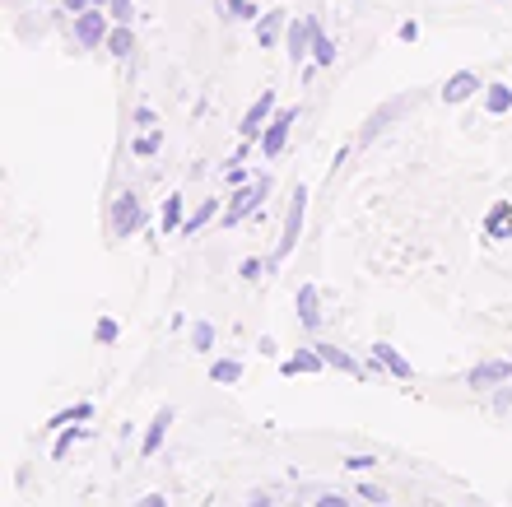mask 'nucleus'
<instances>
[{"label": "nucleus", "mask_w": 512, "mask_h": 507, "mask_svg": "<svg viewBox=\"0 0 512 507\" xmlns=\"http://www.w3.org/2000/svg\"><path fill=\"white\" fill-rule=\"evenodd\" d=\"M317 507H350V498H340V494H322V498H317Z\"/></svg>", "instance_id": "2f4dec72"}, {"label": "nucleus", "mask_w": 512, "mask_h": 507, "mask_svg": "<svg viewBox=\"0 0 512 507\" xmlns=\"http://www.w3.org/2000/svg\"><path fill=\"white\" fill-rule=\"evenodd\" d=\"M322 349V359H326V368H336V373H350V377H359V363L345 354V349H336V345H317Z\"/></svg>", "instance_id": "6ab92c4d"}, {"label": "nucleus", "mask_w": 512, "mask_h": 507, "mask_svg": "<svg viewBox=\"0 0 512 507\" xmlns=\"http://www.w3.org/2000/svg\"><path fill=\"white\" fill-rule=\"evenodd\" d=\"M108 19H112V14H103L98 5L80 10V14H75V42H80V47H89V52H94V47H103V42H108V33H112Z\"/></svg>", "instance_id": "7ed1b4c3"}, {"label": "nucleus", "mask_w": 512, "mask_h": 507, "mask_svg": "<svg viewBox=\"0 0 512 507\" xmlns=\"http://www.w3.org/2000/svg\"><path fill=\"white\" fill-rule=\"evenodd\" d=\"M210 382H219V387H233V382H243V363H238V359L210 363Z\"/></svg>", "instance_id": "a211bd4d"}, {"label": "nucleus", "mask_w": 512, "mask_h": 507, "mask_svg": "<svg viewBox=\"0 0 512 507\" xmlns=\"http://www.w3.org/2000/svg\"><path fill=\"white\" fill-rule=\"evenodd\" d=\"M312 19H294V24H289V33H284V42H289V61H303V56H312Z\"/></svg>", "instance_id": "9d476101"}, {"label": "nucleus", "mask_w": 512, "mask_h": 507, "mask_svg": "<svg viewBox=\"0 0 512 507\" xmlns=\"http://www.w3.org/2000/svg\"><path fill=\"white\" fill-rule=\"evenodd\" d=\"M168 428H173V410L163 405V410L154 414V419H149L145 438H140V452H145V456H154V452H159V447H163V438H168Z\"/></svg>", "instance_id": "9b49d317"}, {"label": "nucleus", "mask_w": 512, "mask_h": 507, "mask_svg": "<svg viewBox=\"0 0 512 507\" xmlns=\"http://www.w3.org/2000/svg\"><path fill=\"white\" fill-rule=\"evenodd\" d=\"M303 219H308V191L294 187L289 210H284V233H280V247H275V261H289V256H294L298 238H303Z\"/></svg>", "instance_id": "f257e3e1"}, {"label": "nucleus", "mask_w": 512, "mask_h": 507, "mask_svg": "<svg viewBox=\"0 0 512 507\" xmlns=\"http://www.w3.org/2000/svg\"><path fill=\"white\" fill-rule=\"evenodd\" d=\"M108 10H112V24H131V19H135L131 0H108Z\"/></svg>", "instance_id": "bb28decb"}, {"label": "nucleus", "mask_w": 512, "mask_h": 507, "mask_svg": "<svg viewBox=\"0 0 512 507\" xmlns=\"http://www.w3.org/2000/svg\"><path fill=\"white\" fill-rule=\"evenodd\" d=\"M84 438V428L80 424H66V428H61V438H56V461H66V456H70V447H75V442H80Z\"/></svg>", "instance_id": "b1692460"}, {"label": "nucleus", "mask_w": 512, "mask_h": 507, "mask_svg": "<svg viewBox=\"0 0 512 507\" xmlns=\"http://www.w3.org/2000/svg\"><path fill=\"white\" fill-rule=\"evenodd\" d=\"M512 382V359H489V363H475L471 377H466V387L471 391H494Z\"/></svg>", "instance_id": "423d86ee"}, {"label": "nucleus", "mask_w": 512, "mask_h": 507, "mask_svg": "<svg viewBox=\"0 0 512 507\" xmlns=\"http://www.w3.org/2000/svg\"><path fill=\"white\" fill-rule=\"evenodd\" d=\"M280 24H284V14H280V10H275V14H261V24H256V33H261V42H266V47H270L275 38H280Z\"/></svg>", "instance_id": "393cba45"}, {"label": "nucleus", "mask_w": 512, "mask_h": 507, "mask_svg": "<svg viewBox=\"0 0 512 507\" xmlns=\"http://www.w3.org/2000/svg\"><path fill=\"white\" fill-rule=\"evenodd\" d=\"M485 112H489V117L512 112V89H508V84H485Z\"/></svg>", "instance_id": "dca6fc26"}, {"label": "nucleus", "mask_w": 512, "mask_h": 507, "mask_svg": "<svg viewBox=\"0 0 512 507\" xmlns=\"http://www.w3.org/2000/svg\"><path fill=\"white\" fill-rule=\"evenodd\" d=\"M266 196H270V177H261V182H247V187H238L233 191V201H229V210H224V224H243L252 210H261L266 205Z\"/></svg>", "instance_id": "f03ea898"}, {"label": "nucleus", "mask_w": 512, "mask_h": 507, "mask_svg": "<svg viewBox=\"0 0 512 507\" xmlns=\"http://www.w3.org/2000/svg\"><path fill=\"white\" fill-rule=\"evenodd\" d=\"M238 270H243V280H261V261H252V256H247Z\"/></svg>", "instance_id": "7c9ffc66"}, {"label": "nucleus", "mask_w": 512, "mask_h": 507, "mask_svg": "<svg viewBox=\"0 0 512 507\" xmlns=\"http://www.w3.org/2000/svg\"><path fill=\"white\" fill-rule=\"evenodd\" d=\"M373 359H378L391 377H401V382H410V377H415V368H410V359H405V354H401V349H396V345H387V340H378V345H373Z\"/></svg>", "instance_id": "1a4fd4ad"}, {"label": "nucleus", "mask_w": 512, "mask_h": 507, "mask_svg": "<svg viewBox=\"0 0 512 507\" xmlns=\"http://www.w3.org/2000/svg\"><path fill=\"white\" fill-rule=\"evenodd\" d=\"M117 335H122V326L112 317H98V326H94V340L98 345H117Z\"/></svg>", "instance_id": "a878e982"}, {"label": "nucleus", "mask_w": 512, "mask_h": 507, "mask_svg": "<svg viewBox=\"0 0 512 507\" xmlns=\"http://www.w3.org/2000/svg\"><path fill=\"white\" fill-rule=\"evenodd\" d=\"M345 466H350V470H368V466H373V456H350Z\"/></svg>", "instance_id": "473e14b6"}, {"label": "nucleus", "mask_w": 512, "mask_h": 507, "mask_svg": "<svg viewBox=\"0 0 512 507\" xmlns=\"http://www.w3.org/2000/svg\"><path fill=\"white\" fill-rule=\"evenodd\" d=\"M312 61L317 66H336V42L326 38L322 28H312Z\"/></svg>", "instance_id": "aec40b11"}, {"label": "nucleus", "mask_w": 512, "mask_h": 507, "mask_svg": "<svg viewBox=\"0 0 512 507\" xmlns=\"http://www.w3.org/2000/svg\"><path fill=\"white\" fill-rule=\"evenodd\" d=\"M229 10H233V19H256V14H261L252 0H229Z\"/></svg>", "instance_id": "c85d7f7f"}, {"label": "nucleus", "mask_w": 512, "mask_h": 507, "mask_svg": "<svg viewBox=\"0 0 512 507\" xmlns=\"http://www.w3.org/2000/svg\"><path fill=\"white\" fill-rule=\"evenodd\" d=\"M159 145H163V135L149 131V135H140V140H135V154H140V159H149V154H154Z\"/></svg>", "instance_id": "cd10ccee"}, {"label": "nucleus", "mask_w": 512, "mask_h": 507, "mask_svg": "<svg viewBox=\"0 0 512 507\" xmlns=\"http://www.w3.org/2000/svg\"><path fill=\"white\" fill-rule=\"evenodd\" d=\"M89 5H94V0H66V10H70V14H80V10H89Z\"/></svg>", "instance_id": "f704fd0d"}, {"label": "nucleus", "mask_w": 512, "mask_h": 507, "mask_svg": "<svg viewBox=\"0 0 512 507\" xmlns=\"http://www.w3.org/2000/svg\"><path fill=\"white\" fill-rule=\"evenodd\" d=\"M191 345H196V354H210V349H215V326H210V321H196V326H191Z\"/></svg>", "instance_id": "5701e85b"}, {"label": "nucleus", "mask_w": 512, "mask_h": 507, "mask_svg": "<svg viewBox=\"0 0 512 507\" xmlns=\"http://www.w3.org/2000/svg\"><path fill=\"white\" fill-rule=\"evenodd\" d=\"M359 498H368V503H387V494H382L378 484H359Z\"/></svg>", "instance_id": "c756f323"}, {"label": "nucleus", "mask_w": 512, "mask_h": 507, "mask_svg": "<svg viewBox=\"0 0 512 507\" xmlns=\"http://www.w3.org/2000/svg\"><path fill=\"white\" fill-rule=\"evenodd\" d=\"M140 507H168V498H163V494H149V498H140Z\"/></svg>", "instance_id": "72a5a7b5"}, {"label": "nucleus", "mask_w": 512, "mask_h": 507, "mask_svg": "<svg viewBox=\"0 0 512 507\" xmlns=\"http://www.w3.org/2000/svg\"><path fill=\"white\" fill-rule=\"evenodd\" d=\"M140 224H145V205H140V196L122 191V196L112 201V238H131Z\"/></svg>", "instance_id": "20e7f679"}, {"label": "nucleus", "mask_w": 512, "mask_h": 507, "mask_svg": "<svg viewBox=\"0 0 512 507\" xmlns=\"http://www.w3.org/2000/svg\"><path fill=\"white\" fill-rule=\"evenodd\" d=\"M294 307H298V321H303L308 331H317V326H322V294H317V284H303V289H298V298H294Z\"/></svg>", "instance_id": "6e6552de"}, {"label": "nucleus", "mask_w": 512, "mask_h": 507, "mask_svg": "<svg viewBox=\"0 0 512 507\" xmlns=\"http://www.w3.org/2000/svg\"><path fill=\"white\" fill-rule=\"evenodd\" d=\"M84 419H94V405H89V401H80V405H75V410H61V414H52V419H47V428L84 424Z\"/></svg>", "instance_id": "412c9836"}, {"label": "nucleus", "mask_w": 512, "mask_h": 507, "mask_svg": "<svg viewBox=\"0 0 512 507\" xmlns=\"http://www.w3.org/2000/svg\"><path fill=\"white\" fill-rule=\"evenodd\" d=\"M215 210H219L215 201H201V205H196V210L187 214V224H182V238H196V233H201V228L215 219Z\"/></svg>", "instance_id": "f3484780"}, {"label": "nucleus", "mask_w": 512, "mask_h": 507, "mask_svg": "<svg viewBox=\"0 0 512 507\" xmlns=\"http://www.w3.org/2000/svg\"><path fill=\"white\" fill-rule=\"evenodd\" d=\"M247 507H275V503H270L266 494H252V498H247Z\"/></svg>", "instance_id": "c9c22d12"}, {"label": "nucleus", "mask_w": 512, "mask_h": 507, "mask_svg": "<svg viewBox=\"0 0 512 507\" xmlns=\"http://www.w3.org/2000/svg\"><path fill=\"white\" fill-rule=\"evenodd\" d=\"M270 117H275V94H261L256 98L252 107H247V117H243V126H238V131H243V140H261V131H266L270 126Z\"/></svg>", "instance_id": "0eeeda50"}, {"label": "nucleus", "mask_w": 512, "mask_h": 507, "mask_svg": "<svg viewBox=\"0 0 512 507\" xmlns=\"http://www.w3.org/2000/svg\"><path fill=\"white\" fill-rule=\"evenodd\" d=\"M326 359H322V349L312 345V349H298L294 359L284 363V377H298V373H322Z\"/></svg>", "instance_id": "4468645a"}, {"label": "nucleus", "mask_w": 512, "mask_h": 507, "mask_svg": "<svg viewBox=\"0 0 512 507\" xmlns=\"http://www.w3.org/2000/svg\"><path fill=\"white\" fill-rule=\"evenodd\" d=\"M298 121V107H284V112H275L270 117V126L261 131V154L266 159H280L284 154V145H289V126Z\"/></svg>", "instance_id": "39448f33"}, {"label": "nucleus", "mask_w": 512, "mask_h": 507, "mask_svg": "<svg viewBox=\"0 0 512 507\" xmlns=\"http://www.w3.org/2000/svg\"><path fill=\"white\" fill-rule=\"evenodd\" d=\"M108 52L112 56H131L135 52V38H131V28H126V24H117L108 33Z\"/></svg>", "instance_id": "4be33fe9"}, {"label": "nucleus", "mask_w": 512, "mask_h": 507, "mask_svg": "<svg viewBox=\"0 0 512 507\" xmlns=\"http://www.w3.org/2000/svg\"><path fill=\"white\" fill-rule=\"evenodd\" d=\"M182 205H187V196H182V191H173V196L163 201V214H159L163 233H182V224H187V219H182Z\"/></svg>", "instance_id": "2eb2a0df"}, {"label": "nucleus", "mask_w": 512, "mask_h": 507, "mask_svg": "<svg viewBox=\"0 0 512 507\" xmlns=\"http://www.w3.org/2000/svg\"><path fill=\"white\" fill-rule=\"evenodd\" d=\"M475 89H485V84H480V75L461 70V75H452V80L443 84V103H466V98H471Z\"/></svg>", "instance_id": "f8f14e48"}, {"label": "nucleus", "mask_w": 512, "mask_h": 507, "mask_svg": "<svg viewBox=\"0 0 512 507\" xmlns=\"http://www.w3.org/2000/svg\"><path fill=\"white\" fill-rule=\"evenodd\" d=\"M485 238H494V242L512 238V205L508 201H499L494 210L485 214Z\"/></svg>", "instance_id": "ddd939ff"}]
</instances>
